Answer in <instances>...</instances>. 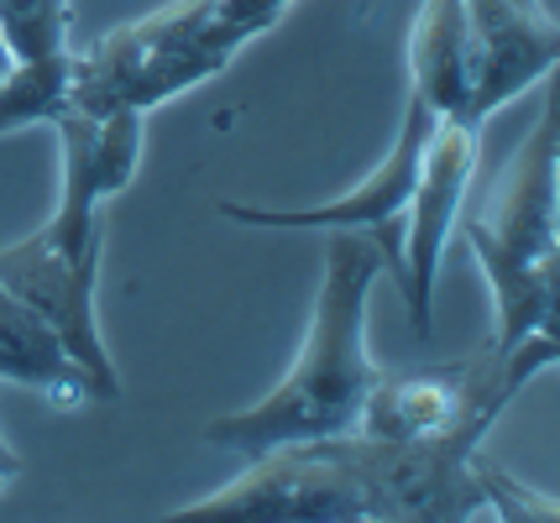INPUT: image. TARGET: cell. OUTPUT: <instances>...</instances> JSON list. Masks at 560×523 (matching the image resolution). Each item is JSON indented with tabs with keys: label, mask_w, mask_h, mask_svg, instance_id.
Instances as JSON below:
<instances>
[{
	"label": "cell",
	"mask_w": 560,
	"mask_h": 523,
	"mask_svg": "<svg viewBox=\"0 0 560 523\" xmlns=\"http://www.w3.org/2000/svg\"><path fill=\"white\" fill-rule=\"evenodd\" d=\"M383 273H388L383 247L366 230H330L315 314L293 367L257 403L205 424V440L236 455H257L272 445L351 435L377 382V361L366 350V309Z\"/></svg>",
	"instance_id": "1"
},
{
	"label": "cell",
	"mask_w": 560,
	"mask_h": 523,
	"mask_svg": "<svg viewBox=\"0 0 560 523\" xmlns=\"http://www.w3.org/2000/svg\"><path fill=\"white\" fill-rule=\"evenodd\" d=\"M293 0H168L73 52L69 105L79 110H158L210 84L231 58L283 22ZM63 105V110H69Z\"/></svg>",
	"instance_id": "2"
},
{
	"label": "cell",
	"mask_w": 560,
	"mask_h": 523,
	"mask_svg": "<svg viewBox=\"0 0 560 523\" xmlns=\"http://www.w3.org/2000/svg\"><path fill=\"white\" fill-rule=\"evenodd\" d=\"M560 136L556 100L539 105L529 136L518 142L509 174L482 215H466L462 236L477 251L492 288V356L518 350L529 335H556L560 304Z\"/></svg>",
	"instance_id": "3"
},
{
	"label": "cell",
	"mask_w": 560,
	"mask_h": 523,
	"mask_svg": "<svg viewBox=\"0 0 560 523\" xmlns=\"http://www.w3.org/2000/svg\"><path fill=\"white\" fill-rule=\"evenodd\" d=\"M498 419H471L445 435L377 440V435H330L325 445L341 461L366 523H466L488 519V498L477 482V450Z\"/></svg>",
	"instance_id": "4"
},
{
	"label": "cell",
	"mask_w": 560,
	"mask_h": 523,
	"mask_svg": "<svg viewBox=\"0 0 560 523\" xmlns=\"http://www.w3.org/2000/svg\"><path fill=\"white\" fill-rule=\"evenodd\" d=\"M100 257H105V221L100 215H69L52 210L48 225H37L26 241L0 247V288H11L32 304L43 320L63 335L69 356L90 372L95 399H121V372L100 335Z\"/></svg>",
	"instance_id": "5"
},
{
	"label": "cell",
	"mask_w": 560,
	"mask_h": 523,
	"mask_svg": "<svg viewBox=\"0 0 560 523\" xmlns=\"http://www.w3.org/2000/svg\"><path fill=\"white\" fill-rule=\"evenodd\" d=\"M168 519L189 523H366L357 482L325 440L257 450L242 476L205 498L184 502Z\"/></svg>",
	"instance_id": "6"
},
{
	"label": "cell",
	"mask_w": 560,
	"mask_h": 523,
	"mask_svg": "<svg viewBox=\"0 0 560 523\" xmlns=\"http://www.w3.org/2000/svg\"><path fill=\"white\" fill-rule=\"evenodd\" d=\"M477 147H482V126L466 121L462 110L435 121V131L424 136V152H419L409 200L398 210V288H404L419 335H430L440 262H445L451 230L462 221L471 174H477Z\"/></svg>",
	"instance_id": "7"
},
{
	"label": "cell",
	"mask_w": 560,
	"mask_h": 523,
	"mask_svg": "<svg viewBox=\"0 0 560 523\" xmlns=\"http://www.w3.org/2000/svg\"><path fill=\"white\" fill-rule=\"evenodd\" d=\"M466 52H471V90L462 116L488 126L509 100L556 69L560 32L545 0H462Z\"/></svg>",
	"instance_id": "8"
},
{
	"label": "cell",
	"mask_w": 560,
	"mask_h": 523,
	"mask_svg": "<svg viewBox=\"0 0 560 523\" xmlns=\"http://www.w3.org/2000/svg\"><path fill=\"white\" fill-rule=\"evenodd\" d=\"M142 110L116 105V110H58L52 131L63 147V178H58V200L105 204L131 189L137 163H142Z\"/></svg>",
	"instance_id": "9"
},
{
	"label": "cell",
	"mask_w": 560,
	"mask_h": 523,
	"mask_svg": "<svg viewBox=\"0 0 560 523\" xmlns=\"http://www.w3.org/2000/svg\"><path fill=\"white\" fill-rule=\"evenodd\" d=\"M0 382H22L58 408H79L84 399H95V382L69 356L63 335L11 288H0Z\"/></svg>",
	"instance_id": "10"
},
{
	"label": "cell",
	"mask_w": 560,
	"mask_h": 523,
	"mask_svg": "<svg viewBox=\"0 0 560 523\" xmlns=\"http://www.w3.org/2000/svg\"><path fill=\"white\" fill-rule=\"evenodd\" d=\"M69 74H73V52H52V58H26L11 63V74L0 84V136L16 126H48L63 105H69Z\"/></svg>",
	"instance_id": "11"
},
{
	"label": "cell",
	"mask_w": 560,
	"mask_h": 523,
	"mask_svg": "<svg viewBox=\"0 0 560 523\" xmlns=\"http://www.w3.org/2000/svg\"><path fill=\"white\" fill-rule=\"evenodd\" d=\"M63 32H69V0H0V37L11 48V63L63 52Z\"/></svg>",
	"instance_id": "12"
},
{
	"label": "cell",
	"mask_w": 560,
	"mask_h": 523,
	"mask_svg": "<svg viewBox=\"0 0 560 523\" xmlns=\"http://www.w3.org/2000/svg\"><path fill=\"white\" fill-rule=\"evenodd\" d=\"M477 482H482V498H488V519H509V523H556V498L529 492L518 476H509L498 461H488L477 450Z\"/></svg>",
	"instance_id": "13"
},
{
	"label": "cell",
	"mask_w": 560,
	"mask_h": 523,
	"mask_svg": "<svg viewBox=\"0 0 560 523\" xmlns=\"http://www.w3.org/2000/svg\"><path fill=\"white\" fill-rule=\"evenodd\" d=\"M16 476H22V455H16L11 440L0 435V487H5V482H16Z\"/></svg>",
	"instance_id": "14"
},
{
	"label": "cell",
	"mask_w": 560,
	"mask_h": 523,
	"mask_svg": "<svg viewBox=\"0 0 560 523\" xmlns=\"http://www.w3.org/2000/svg\"><path fill=\"white\" fill-rule=\"evenodd\" d=\"M5 74H11V48H5V37H0V84H5Z\"/></svg>",
	"instance_id": "15"
}]
</instances>
